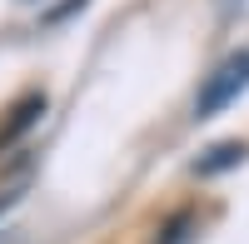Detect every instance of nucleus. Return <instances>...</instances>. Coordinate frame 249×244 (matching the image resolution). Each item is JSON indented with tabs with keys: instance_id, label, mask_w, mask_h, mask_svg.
<instances>
[{
	"instance_id": "obj_1",
	"label": "nucleus",
	"mask_w": 249,
	"mask_h": 244,
	"mask_svg": "<svg viewBox=\"0 0 249 244\" xmlns=\"http://www.w3.org/2000/svg\"><path fill=\"white\" fill-rule=\"evenodd\" d=\"M239 90H249V50L234 55V60H224V65L204 80V90H199V100H195V120H210L214 110L230 105Z\"/></svg>"
},
{
	"instance_id": "obj_2",
	"label": "nucleus",
	"mask_w": 249,
	"mask_h": 244,
	"mask_svg": "<svg viewBox=\"0 0 249 244\" xmlns=\"http://www.w3.org/2000/svg\"><path fill=\"white\" fill-rule=\"evenodd\" d=\"M249 150L239 145V139H224V145H210L199 159H195V174H219V170H234L239 159H244Z\"/></svg>"
},
{
	"instance_id": "obj_3",
	"label": "nucleus",
	"mask_w": 249,
	"mask_h": 244,
	"mask_svg": "<svg viewBox=\"0 0 249 244\" xmlns=\"http://www.w3.org/2000/svg\"><path fill=\"white\" fill-rule=\"evenodd\" d=\"M35 115H45V100H40V95H30L25 105L15 110V120H10V125H5V135H0V145H10L15 135H25V130L35 125Z\"/></svg>"
}]
</instances>
